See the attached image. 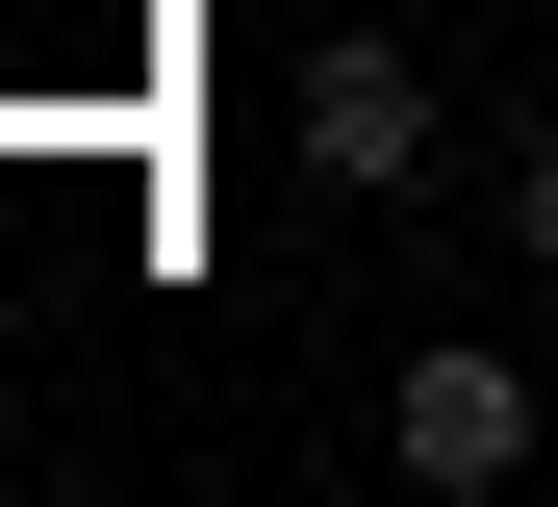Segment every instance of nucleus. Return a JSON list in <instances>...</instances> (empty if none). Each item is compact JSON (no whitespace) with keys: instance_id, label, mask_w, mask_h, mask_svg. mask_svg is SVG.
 <instances>
[{"instance_id":"nucleus-3","label":"nucleus","mask_w":558,"mask_h":507,"mask_svg":"<svg viewBox=\"0 0 558 507\" xmlns=\"http://www.w3.org/2000/svg\"><path fill=\"white\" fill-rule=\"evenodd\" d=\"M508 229H533V254H558V128H533V153H508Z\"/></svg>"},{"instance_id":"nucleus-2","label":"nucleus","mask_w":558,"mask_h":507,"mask_svg":"<svg viewBox=\"0 0 558 507\" xmlns=\"http://www.w3.org/2000/svg\"><path fill=\"white\" fill-rule=\"evenodd\" d=\"M305 178H355V203L432 178V76H407L381 26H330V51H305Z\"/></svg>"},{"instance_id":"nucleus-1","label":"nucleus","mask_w":558,"mask_h":507,"mask_svg":"<svg viewBox=\"0 0 558 507\" xmlns=\"http://www.w3.org/2000/svg\"><path fill=\"white\" fill-rule=\"evenodd\" d=\"M533 432H558V406H533V381H508L483 330H432V355L381 381V457H407L432 507H483V482H533Z\"/></svg>"}]
</instances>
